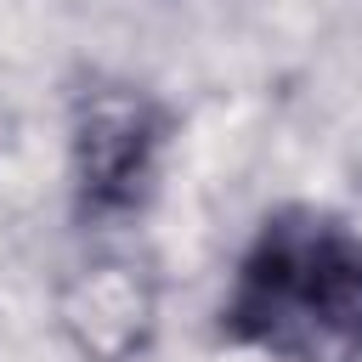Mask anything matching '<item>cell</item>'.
Instances as JSON below:
<instances>
[{"label":"cell","mask_w":362,"mask_h":362,"mask_svg":"<svg viewBox=\"0 0 362 362\" xmlns=\"http://www.w3.org/2000/svg\"><path fill=\"white\" fill-rule=\"evenodd\" d=\"M62 328L68 339L96 356V362H130L141 345H147V328H153V288L136 266L124 260H96V266H79L68 283H62Z\"/></svg>","instance_id":"3"},{"label":"cell","mask_w":362,"mask_h":362,"mask_svg":"<svg viewBox=\"0 0 362 362\" xmlns=\"http://www.w3.org/2000/svg\"><path fill=\"white\" fill-rule=\"evenodd\" d=\"M164 119L130 90H96L74 119V175L90 215H124L153 181Z\"/></svg>","instance_id":"2"},{"label":"cell","mask_w":362,"mask_h":362,"mask_svg":"<svg viewBox=\"0 0 362 362\" xmlns=\"http://www.w3.org/2000/svg\"><path fill=\"white\" fill-rule=\"evenodd\" d=\"M221 328L272 362H362V238L288 209L238 260Z\"/></svg>","instance_id":"1"}]
</instances>
